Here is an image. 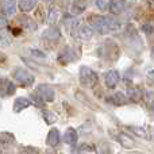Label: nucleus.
Here are the masks:
<instances>
[{
    "label": "nucleus",
    "mask_w": 154,
    "mask_h": 154,
    "mask_svg": "<svg viewBox=\"0 0 154 154\" xmlns=\"http://www.w3.org/2000/svg\"><path fill=\"white\" fill-rule=\"evenodd\" d=\"M12 77L18 84L22 85V87H31L35 81V77L27 69H23V68H16V69H14Z\"/></svg>",
    "instance_id": "f257e3e1"
},
{
    "label": "nucleus",
    "mask_w": 154,
    "mask_h": 154,
    "mask_svg": "<svg viewBox=\"0 0 154 154\" xmlns=\"http://www.w3.org/2000/svg\"><path fill=\"white\" fill-rule=\"evenodd\" d=\"M97 75L95 70H92L88 66H81L80 68V82L84 87H93L97 84Z\"/></svg>",
    "instance_id": "f03ea898"
},
{
    "label": "nucleus",
    "mask_w": 154,
    "mask_h": 154,
    "mask_svg": "<svg viewBox=\"0 0 154 154\" xmlns=\"http://www.w3.org/2000/svg\"><path fill=\"white\" fill-rule=\"evenodd\" d=\"M88 22H89V26L93 30H96L99 34H107V32H109V29L106 22V16L91 15V16H88Z\"/></svg>",
    "instance_id": "7ed1b4c3"
},
{
    "label": "nucleus",
    "mask_w": 154,
    "mask_h": 154,
    "mask_svg": "<svg viewBox=\"0 0 154 154\" xmlns=\"http://www.w3.org/2000/svg\"><path fill=\"white\" fill-rule=\"evenodd\" d=\"M37 93L43 101H53L56 97V92L48 84H41L37 87Z\"/></svg>",
    "instance_id": "20e7f679"
},
{
    "label": "nucleus",
    "mask_w": 154,
    "mask_h": 154,
    "mask_svg": "<svg viewBox=\"0 0 154 154\" xmlns=\"http://www.w3.org/2000/svg\"><path fill=\"white\" fill-rule=\"evenodd\" d=\"M16 91V87L11 80L8 79H0V96L5 97V96L14 95Z\"/></svg>",
    "instance_id": "39448f33"
},
{
    "label": "nucleus",
    "mask_w": 154,
    "mask_h": 154,
    "mask_svg": "<svg viewBox=\"0 0 154 154\" xmlns=\"http://www.w3.org/2000/svg\"><path fill=\"white\" fill-rule=\"evenodd\" d=\"M76 58H77V56L75 54L73 49L69 48V46L64 48L58 54V62H61L62 65H66V64H69V62L76 61Z\"/></svg>",
    "instance_id": "423d86ee"
},
{
    "label": "nucleus",
    "mask_w": 154,
    "mask_h": 154,
    "mask_svg": "<svg viewBox=\"0 0 154 154\" xmlns=\"http://www.w3.org/2000/svg\"><path fill=\"white\" fill-rule=\"evenodd\" d=\"M119 72L115 69L112 70H108V72L106 73V76H104V82H106L107 88H109V89H114L115 87L118 85V82H119Z\"/></svg>",
    "instance_id": "0eeeda50"
},
{
    "label": "nucleus",
    "mask_w": 154,
    "mask_h": 154,
    "mask_svg": "<svg viewBox=\"0 0 154 154\" xmlns=\"http://www.w3.org/2000/svg\"><path fill=\"white\" fill-rule=\"evenodd\" d=\"M76 35L80 38V39H84V41H88L93 37V29L88 24H79L76 30Z\"/></svg>",
    "instance_id": "6e6552de"
},
{
    "label": "nucleus",
    "mask_w": 154,
    "mask_h": 154,
    "mask_svg": "<svg viewBox=\"0 0 154 154\" xmlns=\"http://www.w3.org/2000/svg\"><path fill=\"white\" fill-rule=\"evenodd\" d=\"M108 8L112 15H119L126 8V0H109Z\"/></svg>",
    "instance_id": "1a4fd4ad"
},
{
    "label": "nucleus",
    "mask_w": 154,
    "mask_h": 154,
    "mask_svg": "<svg viewBox=\"0 0 154 154\" xmlns=\"http://www.w3.org/2000/svg\"><path fill=\"white\" fill-rule=\"evenodd\" d=\"M42 38H45V39H51V41L60 39V38H61V30H60V27L51 26L42 32Z\"/></svg>",
    "instance_id": "9d476101"
},
{
    "label": "nucleus",
    "mask_w": 154,
    "mask_h": 154,
    "mask_svg": "<svg viewBox=\"0 0 154 154\" xmlns=\"http://www.w3.org/2000/svg\"><path fill=\"white\" fill-rule=\"evenodd\" d=\"M87 10V0H73L70 4V12L72 15H80Z\"/></svg>",
    "instance_id": "9b49d317"
},
{
    "label": "nucleus",
    "mask_w": 154,
    "mask_h": 154,
    "mask_svg": "<svg viewBox=\"0 0 154 154\" xmlns=\"http://www.w3.org/2000/svg\"><path fill=\"white\" fill-rule=\"evenodd\" d=\"M107 101L108 103H111L112 106H125L126 103H127V97H126L125 93L122 92H115L112 96H109L108 99H107Z\"/></svg>",
    "instance_id": "f8f14e48"
},
{
    "label": "nucleus",
    "mask_w": 154,
    "mask_h": 154,
    "mask_svg": "<svg viewBox=\"0 0 154 154\" xmlns=\"http://www.w3.org/2000/svg\"><path fill=\"white\" fill-rule=\"evenodd\" d=\"M2 11L5 15H14L16 11L15 0H2Z\"/></svg>",
    "instance_id": "ddd939ff"
},
{
    "label": "nucleus",
    "mask_w": 154,
    "mask_h": 154,
    "mask_svg": "<svg viewBox=\"0 0 154 154\" xmlns=\"http://www.w3.org/2000/svg\"><path fill=\"white\" fill-rule=\"evenodd\" d=\"M79 139V134L73 127H68L64 133V141L66 142L68 145H75Z\"/></svg>",
    "instance_id": "4468645a"
},
{
    "label": "nucleus",
    "mask_w": 154,
    "mask_h": 154,
    "mask_svg": "<svg viewBox=\"0 0 154 154\" xmlns=\"http://www.w3.org/2000/svg\"><path fill=\"white\" fill-rule=\"evenodd\" d=\"M31 106V101L27 97H18L15 101H14V111L15 112H20L23 109L29 108Z\"/></svg>",
    "instance_id": "2eb2a0df"
},
{
    "label": "nucleus",
    "mask_w": 154,
    "mask_h": 154,
    "mask_svg": "<svg viewBox=\"0 0 154 154\" xmlns=\"http://www.w3.org/2000/svg\"><path fill=\"white\" fill-rule=\"evenodd\" d=\"M60 139H61V137H60V131L57 130V128H51L48 134V139H46V142H48L49 146L56 147L57 145L60 143Z\"/></svg>",
    "instance_id": "dca6fc26"
},
{
    "label": "nucleus",
    "mask_w": 154,
    "mask_h": 154,
    "mask_svg": "<svg viewBox=\"0 0 154 154\" xmlns=\"http://www.w3.org/2000/svg\"><path fill=\"white\" fill-rule=\"evenodd\" d=\"M127 97L130 99L131 101H134V103H138V101L142 100V97H143V93H142V91L139 89V88L130 87L127 89Z\"/></svg>",
    "instance_id": "f3484780"
},
{
    "label": "nucleus",
    "mask_w": 154,
    "mask_h": 154,
    "mask_svg": "<svg viewBox=\"0 0 154 154\" xmlns=\"http://www.w3.org/2000/svg\"><path fill=\"white\" fill-rule=\"evenodd\" d=\"M19 22H20V26H23L24 29L30 30V31H34V30H37V23H35L34 20H32L30 16L27 15H23L19 18Z\"/></svg>",
    "instance_id": "a211bd4d"
},
{
    "label": "nucleus",
    "mask_w": 154,
    "mask_h": 154,
    "mask_svg": "<svg viewBox=\"0 0 154 154\" xmlns=\"http://www.w3.org/2000/svg\"><path fill=\"white\" fill-rule=\"evenodd\" d=\"M37 5V0H19L18 7L23 12H30L32 8H35Z\"/></svg>",
    "instance_id": "6ab92c4d"
},
{
    "label": "nucleus",
    "mask_w": 154,
    "mask_h": 154,
    "mask_svg": "<svg viewBox=\"0 0 154 154\" xmlns=\"http://www.w3.org/2000/svg\"><path fill=\"white\" fill-rule=\"evenodd\" d=\"M58 16H60V11L57 10V8H51V10H49V12H48L46 22H48L50 26H54V24L57 23V20H58Z\"/></svg>",
    "instance_id": "aec40b11"
},
{
    "label": "nucleus",
    "mask_w": 154,
    "mask_h": 154,
    "mask_svg": "<svg viewBox=\"0 0 154 154\" xmlns=\"http://www.w3.org/2000/svg\"><path fill=\"white\" fill-rule=\"evenodd\" d=\"M116 141L120 142V145L125 147H133L134 146V141L131 138H128L127 135H125V134H116Z\"/></svg>",
    "instance_id": "412c9836"
},
{
    "label": "nucleus",
    "mask_w": 154,
    "mask_h": 154,
    "mask_svg": "<svg viewBox=\"0 0 154 154\" xmlns=\"http://www.w3.org/2000/svg\"><path fill=\"white\" fill-rule=\"evenodd\" d=\"M126 127H127L128 131L134 133L135 135L141 137V138H146L147 137V133H146V130H145L143 127H137V126H126Z\"/></svg>",
    "instance_id": "4be33fe9"
},
{
    "label": "nucleus",
    "mask_w": 154,
    "mask_h": 154,
    "mask_svg": "<svg viewBox=\"0 0 154 154\" xmlns=\"http://www.w3.org/2000/svg\"><path fill=\"white\" fill-rule=\"evenodd\" d=\"M106 22H107V26H108L109 31H112V30H118L120 26L119 20H118L116 18H114V16H106Z\"/></svg>",
    "instance_id": "5701e85b"
},
{
    "label": "nucleus",
    "mask_w": 154,
    "mask_h": 154,
    "mask_svg": "<svg viewBox=\"0 0 154 154\" xmlns=\"http://www.w3.org/2000/svg\"><path fill=\"white\" fill-rule=\"evenodd\" d=\"M43 119H45V122L48 123V125H53V123L57 122V116L54 112L51 111H43Z\"/></svg>",
    "instance_id": "b1692460"
},
{
    "label": "nucleus",
    "mask_w": 154,
    "mask_h": 154,
    "mask_svg": "<svg viewBox=\"0 0 154 154\" xmlns=\"http://www.w3.org/2000/svg\"><path fill=\"white\" fill-rule=\"evenodd\" d=\"M30 101H31V104H35L37 107H43V104H45V101L38 95H35V93H32V95L30 96Z\"/></svg>",
    "instance_id": "393cba45"
},
{
    "label": "nucleus",
    "mask_w": 154,
    "mask_h": 154,
    "mask_svg": "<svg viewBox=\"0 0 154 154\" xmlns=\"http://www.w3.org/2000/svg\"><path fill=\"white\" fill-rule=\"evenodd\" d=\"M96 4H97V8L100 11H106L108 8L109 0H96Z\"/></svg>",
    "instance_id": "a878e982"
},
{
    "label": "nucleus",
    "mask_w": 154,
    "mask_h": 154,
    "mask_svg": "<svg viewBox=\"0 0 154 154\" xmlns=\"http://www.w3.org/2000/svg\"><path fill=\"white\" fill-rule=\"evenodd\" d=\"M30 53H31V56H34L35 58H39V60H45L46 58V54L42 53L41 50H37V49H31Z\"/></svg>",
    "instance_id": "bb28decb"
},
{
    "label": "nucleus",
    "mask_w": 154,
    "mask_h": 154,
    "mask_svg": "<svg viewBox=\"0 0 154 154\" xmlns=\"http://www.w3.org/2000/svg\"><path fill=\"white\" fill-rule=\"evenodd\" d=\"M142 30H143V32H145V34L150 35V34H153V31H154V27H153V24H152V23H145L143 26H142Z\"/></svg>",
    "instance_id": "cd10ccee"
},
{
    "label": "nucleus",
    "mask_w": 154,
    "mask_h": 154,
    "mask_svg": "<svg viewBox=\"0 0 154 154\" xmlns=\"http://www.w3.org/2000/svg\"><path fill=\"white\" fill-rule=\"evenodd\" d=\"M7 24H8L7 19H5V18H2V16H0V30H4L5 27H7Z\"/></svg>",
    "instance_id": "c85d7f7f"
},
{
    "label": "nucleus",
    "mask_w": 154,
    "mask_h": 154,
    "mask_svg": "<svg viewBox=\"0 0 154 154\" xmlns=\"http://www.w3.org/2000/svg\"><path fill=\"white\" fill-rule=\"evenodd\" d=\"M145 3H146L150 8H154V0H145Z\"/></svg>",
    "instance_id": "c756f323"
},
{
    "label": "nucleus",
    "mask_w": 154,
    "mask_h": 154,
    "mask_svg": "<svg viewBox=\"0 0 154 154\" xmlns=\"http://www.w3.org/2000/svg\"><path fill=\"white\" fill-rule=\"evenodd\" d=\"M149 115H150V118L154 120V106L150 107V109H149Z\"/></svg>",
    "instance_id": "7c9ffc66"
},
{
    "label": "nucleus",
    "mask_w": 154,
    "mask_h": 154,
    "mask_svg": "<svg viewBox=\"0 0 154 154\" xmlns=\"http://www.w3.org/2000/svg\"><path fill=\"white\" fill-rule=\"evenodd\" d=\"M46 154H56V153H54V150H53V149H49L48 152H46Z\"/></svg>",
    "instance_id": "2f4dec72"
},
{
    "label": "nucleus",
    "mask_w": 154,
    "mask_h": 154,
    "mask_svg": "<svg viewBox=\"0 0 154 154\" xmlns=\"http://www.w3.org/2000/svg\"><path fill=\"white\" fill-rule=\"evenodd\" d=\"M43 2H45V3H51L53 0H43Z\"/></svg>",
    "instance_id": "473e14b6"
},
{
    "label": "nucleus",
    "mask_w": 154,
    "mask_h": 154,
    "mask_svg": "<svg viewBox=\"0 0 154 154\" xmlns=\"http://www.w3.org/2000/svg\"><path fill=\"white\" fill-rule=\"evenodd\" d=\"M152 138L154 139V130H153V134H152Z\"/></svg>",
    "instance_id": "72a5a7b5"
}]
</instances>
